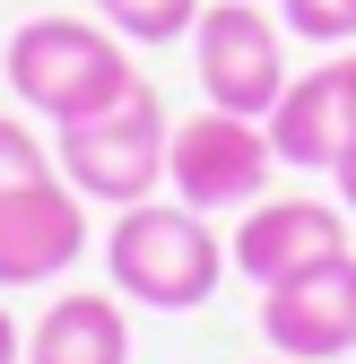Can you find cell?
Wrapping results in <instances>:
<instances>
[{
  "label": "cell",
  "instance_id": "obj_17",
  "mask_svg": "<svg viewBox=\"0 0 356 364\" xmlns=\"http://www.w3.org/2000/svg\"><path fill=\"white\" fill-rule=\"evenodd\" d=\"M261 364H287V355H261Z\"/></svg>",
  "mask_w": 356,
  "mask_h": 364
},
{
  "label": "cell",
  "instance_id": "obj_6",
  "mask_svg": "<svg viewBox=\"0 0 356 364\" xmlns=\"http://www.w3.org/2000/svg\"><path fill=\"white\" fill-rule=\"evenodd\" d=\"M261 338L287 364H339L356 355V252H330L295 278L261 287Z\"/></svg>",
  "mask_w": 356,
  "mask_h": 364
},
{
  "label": "cell",
  "instance_id": "obj_1",
  "mask_svg": "<svg viewBox=\"0 0 356 364\" xmlns=\"http://www.w3.org/2000/svg\"><path fill=\"white\" fill-rule=\"evenodd\" d=\"M226 235L183 208V200H130L105 225V278L122 304H148V312H200L217 287H226Z\"/></svg>",
  "mask_w": 356,
  "mask_h": 364
},
{
  "label": "cell",
  "instance_id": "obj_12",
  "mask_svg": "<svg viewBox=\"0 0 356 364\" xmlns=\"http://www.w3.org/2000/svg\"><path fill=\"white\" fill-rule=\"evenodd\" d=\"M278 18L304 43H356V0H278Z\"/></svg>",
  "mask_w": 356,
  "mask_h": 364
},
{
  "label": "cell",
  "instance_id": "obj_8",
  "mask_svg": "<svg viewBox=\"0 0 356 364\" xmlns=\"http://www.w3.org/2000/svg\"><path fill=\"white\" fill-rule=\"evenodd\" d=\"M347 252V208L339 200H252L244 225L226 235V260L244 269V287H278L295 269H313Z\"/></svg>",
  "mask_w": 356,
  "mask_h": 364
},
{
  "label": "cell",
  "instance_id": "obj_4",
  "mask_svg": "<svg viewBox=\"0 0 356 364\" xmlns=\"http://www.w3.org/2000/svg\"><path fill=\"white\" fill-rule=\"evenodd\" d=\"M192 70L200 96L217 113H252L270 122V105L287 96V18H270V0H200L192 26Z\"/></svg>",
  "mask_w": 356,
  "mask_h": 364
},
{
  "label": "cell",
  "instance_id": "obj_5",
  "mask_svg": "<svg viewBox=\"0 0 356 364\" xmlns=\"http://www.w3.org/2000/svg\"><path fill=\"white\" fill-rule=\"evenodd\" d=\"M270 173H278V148H270V122H252V113L200 105L192 122H174V139H165V182H174V200L200 208V217L270 200Z\"/></svg>",
  "mask_w": 356,
  "mask_h": 364
},
{
  "label": "cell",
  "instance_id": "obj_13",
  "mask_svg": "<svg viewBox=\"0 0 356 364\" xmlns=\"http://www.w3.org/2000/svg\"><path fill=\"white\" fill-rule=\"evenodd\" d=\"M35 173H61L53 148H43L18 113H0V191H9V182H35Z\"/></svg>",
  "mask_w": 356,
  "mask_h": 364
},
{
  "label": "cell",
  "instance_id": "obj_7",
  "mask_svg": "<svg viewBox=\"0 0 356 364\" xmlns=\"http://www.w3.org/2000/svg\"><path fill=\"white\" fill-rule=\"evenodd\" d=\"M87 252V200L61 173H35L0 191V295L9 287H53Z\"/></svg>",
  "mask_w": 356,
  "mask_h": 364
},
{
  "label": "cell",
  "instance_id": "obj_16",
  "mask_svg": "<svg viewBox=\"0 0 356 364\" xmlns=\"http://www.w3.org/2000/svg\"><path fill=\"white\" fill-rule=\"evenodd\" d=\"M339 70H347V96H356V53H339Z\"/></svg>",
  "mask_w": 356,
  "mask_h": 364
},
{
  "label": "cell",
  "instance_id": "obj_10",
  "mask_svg": "<svg viewBox=\"0 0 356 364\" xmlns=\"http://www.w3.org/2000/svg\"><path fill=\"white\" fill-rule=\"evenodd\" d=\"M26 364H130V312L113 287H70L35 312Z\"/></svg>",
  "mask_w": 356,
  "mask_h": 364
},
{
  "label": "cell",
  "instance_id": "obj_2",
  "mask_svg": "<svg viewBox=\"0 0 356 364\" xmlns=\"http://www.w3.org/2000/svg\"><path fill=\"white\" fill-rule=\"evenodd\" d=\"M0 78H9V96L35 105L43 122H87V113H105L113 96H130L140 87V70H130V43L96 18H26L0 35Z\"/></svg>",
  "mask_w": 356,
  "mask_h": 364
},
{
  "label": "cell",
  "instance_id": "obj_14",
  "mask_svg": "<svg viewBox=\"0 0 356 364\" xmlns=\"http://www.w3.org/2000/svg\"><path fill=\"white\" fill-rule=\"evenodd\" d=\"M0 364H26V330L9 321V304H0Z\"/></svg>",
  "mask_w": 356,
  "mask_h": 364
},
{
  "label": "cell",
  "instance_id": "obj_15",
  "mask_svg": "<svg viewBox=\"0 0 356 364\" xmlns=\"http://www.w3.org/2000/svg\"><path fill=\"white\" fill-rule=\"evenodd\" d=\"M330 182H339V208H347V217H356V148H347V156H339V173H330Z\"/></svg>",
  "mask_w": 356,
  "mask_h": 364
},
{
  "label": "cell",
  "instance_id": "obj_9",
  "mask_svg": "<svg viewBox=\"0 0 356 364\" xmlns=\"http://www.w3.org/2000/svg\"><path fill=\"white\" fill-rule=\"evenodd\" d=\"M270 148L295 173H339V156L356 148V96H347V70L339 61L287 78V96L270 105Z\"/></svg>",
  "mask_w": 356,
  "mask_h": 364
},
{
  "label": "cell",
  "instance_id": "obj_3",
  "mask_svg": "<svg viewBox=\"0 0 356 364\" xmlns=\"http://www.w3.org/2000/svg\"><path fill=\"white\" fill-rule=\"evenodd\" d=\"M165 139H174L165 96L140 78L105 113L61 122L53 130V165H61V182H70L87 208H130V200H157L165 191Z\"/></svg>",
  "mask_w": 356,
  "mask_h": 364
},
{
  "label": "cell",
  "instance_id": "obj_11",
  "mask_svg": "<svg viewBox=\"0 0 356 364\" xmlns=\"http://www.w3.org/2000/svg\"><path fill=\"white\" fill-rule=\"evenodd\" d=\"M96 9L122 43H174L200 26V0H96Z\"/></svg>",
  "mask_w": 356,
  "mask_h": 364
}]
</instances>
